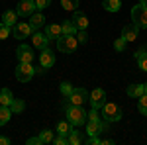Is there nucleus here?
Masks as SVG:
<instances>
[{"instance_id":"1","label":"nucleus","mask_w":147,"mask_h":145,"mask_svg":"<svg viewBox=\"0 0 147 145\" xmlns=\"http://www.w3.org/2000/svg\"><path fill=\"white\" fill-rule=\"evenodd\" d=\"M65 114H67V120L73 127H80L86 123V112L82 106H75V104L65 102Z\"/></svg>"},{"instance_id":"2","label":"nucleus","mask_w":147,"mask_h":145,"mask_svg":"<svg viewBox=\"0 0 147 145\" xmlns=\"http://www.w3.org/2000/svg\"><path fill=\"white\" fill-rule=\"evenodd\" d=\"M102 110V118H104V122L108 123H114V122H120L122 120V108L118 106V104H114V102H108L106 100V104L100 108Z\"/></svg>"},{"instance_id":"3","label":"nucleus","mask_w":147,"mask_h":145,"mask_svg":"<svg viewBox=\"0 0 147 145\" xmlns=\"http://www.w3.org/2000/svg\"><path fill=\"white\" fill-rule=\"evenodd\" d=\"M77 47H79V41H77L75 35H65L63 34V35L57 37V49H59L61 53H75Z\"/></svg>"},{"instance_id":"4","label":"nucleus","mask_w":147,"mask_h":145,"mask_svg":"<svg viewBox=\"0 0 147 145\" xmlns=\"http://www.w3.org/2000/svg\"><path fill=\"white\" fill-rule=\"evenodd\" d=\"M131 22L136 24L139 30H147V6L145 4H137L131 8Z\"/></svg>"},{"instance_id":"5","label":"nucleus","mask_w":147,"mask_h":145,"mask_svg":"<svg viewBox=\"0 0 147 145\" xmlns=\"http://www.w3.org/2000/svg\"><path fill=\"white\" fill-rule=\"evenodd\" d=\"M35 75V69L32 63H18V67H16V78L20 80V82H28V80H32Z\"/></svg>"},{"instance_id":"6","label":"nucleus","mask_w":147,"mask_h":145,"mask_svg":"<svg viewBox=\"0 0 147 145\" xmlns=\"http://www.w3.org/2000/svg\"><path fill=\"white\" fill-rule=\"evenodd\" d=\"M88 102H90L92 108L100 110L102 106L106 104V90L104 88H94L92 92H88Z\"/></svg>"},{"instance_id":"7","label":"nucleus","mask_w":147,"mask_h":145,"mask_svg":"<svg viewBox=\"0 0 147 145\" xmlns=\"http://www.w3.org/2000/svg\"><path fill=\"white\" fill-rule=\"evenodd\" d=\"M69 104H75V106H82L84 102H88V90L86 88H75L69 94Z\"/></svg>"},{"instance_id":"8","label":"nucleus","mask_w":147,"mask_h":145,"mask_svg":"<svg viewBox=\"0 0 147 145\" xmlns=\"http://www.w3.org/2000/svg\"><path fill=\"white\" fill-rule=\"evenodd\" d=\"M32 26L30 24H26V22H18V24H14L12 26V34H14V37L16 39H26V37H30L32 35Z\"/></svg>"},{"instance_id":"9","label":"nucleus","mask_w":147,"mask_h":145,"mask_svg":"<svg viewBox=\"0 0 147 145\" xmlns=\"http://www.w3.org/2000/svg\"><path fill=\"white\" fill-rule=\"evenodd\" d=\"M86 134L88 135H98L102 132H106V127H108V122H104V120H86Z\"/></svg>"},{"instance_id":"10","label":"nucleus","mask_w":147,"mask_h":145,"mask_svg":"<svg viewBox=\"0 0 147 145\" xmlns=\"http://www.w3.org/2000/svg\"><path fill=\"white\" fill-rule=\"evenodd\" d=\"M16 55H18V63H32V61H34L32 47L26 45V43H22L18 49H16Z\"/></svg>"},{"instance_id":"11","label":"nucleus","mask_w":147,"mask_h":145,"mask_svg":"<svg viewBox=\"0 0 147 145\" xmlns=\"http://www.w3.org/2000/svg\"><path fill=\"white\" fill-rule=\"evenodd\" d=\"M39 63H41V67L43 69H51L55 65V53L45 47V49H41V55H39Z\"/></svg>"},{"instance_id":"12","label":"nucleus","mask_w":147,"mask_h":145,"mask_svg":"<svg viewBox=\"0 0 147 145\" xmlns=\"http://www.w3.org/2000/svg\"><path fill=\"white\" fill-rule=\"evenodd\" d=\"M35 12V2L34 0H22L20 4H18V8H16V14L18 16H32Z\"/></svg>"},{"instance_id":"13","label":"nucleus","mask_w":147,"mask_h":145,"mask_svg":"<svg viewBox=\"0 0 147 145\" xmlns=\"http://www.w3.org/2000/svg\"><path fill=\"white\" fill-rule=\"evenodd\" d=\"M32 45H34L35 49H45V47H49V39H47L45 34H41V32H34L32 34Z\"/></svg>"},{"instance_id":"14","label":"nucleus","mask_w":147,"mask_h":145,"mask_svg":"<svg viewBox=\"0 0 147 145\" xmlns=\"http://www.w3.org/2000/svg\"><path fill=\"white\" fill-rule=\"evenodd\" d=\"M137 35H139V28H137L136 24H127V26H124L122 37H124L125 41H136Z\"/></svg>"},{"instance_id":"15","label":"nucleus","mask_w":147,"mask_h":145,"mask_svg":"<svg viewBox=\"0 0 147 145\" xmlns=\"http://www.w3.org/2000/svg\"><path fill=\"white\" fill-rule=\"evenodd\" d=\"M73 24L77 26V30H86V28H88V18H86V14L77 8L75 14H73Z\"/></svg>"},{"instance_id":"16","label":"nucleus","mask_w":147,"mask_h":145,"mask_svg":"<svg viewBox=\"0 0 147 145\" xmlns=\"http://www.w3.org/2000/svg\"><path fill=\"white\" fill-rule=\"evenodd\" d=\"M43 34H45L47 39L51 41V39H57L59 35H63V30H61V26H59V24H49V26L45 28V32H43Z\"/></svg>"},{"instance_id":"17","label":"nucleus","mask_w":147,"mask_h":145,"mask_svg":"<svg viewBox=\"0 0 147 145\" xmlns=\"http://www.w3.org/2000/svg\"><path fill=\"white\" fill-rule=\"evenodd\" d=\"M30 18H32V24H30V26H32V30H34V32H35V30H39V28H43V24H45V16H43L41 12L35 10Z\"/></svg>"},{"instance_id":"18","label":"nucleus","mask_w":147,"mask_h":145,"mask_svg":"<svg viewBox=\"0 0 147 145\" xmlns=\"http://www.w3.org/2000/svg\"><path fill=\"white\" fill-rule=\"evenodd\" d=\"M136 59H137L139 69L147 73V49H137V51H136Z\"/></svg>"},{"instance_id":"19","label":"nucleus","mask_w":147,"mask_h":145,"mask_svg":"<svg viewBox=\"0 0 147 145\" xmlns=\"http://www.w3.org/2000/svg\"><path fill=\"white\" fill-rule=\"evenodd\" d=\"M125 92H127V96H129V98H139L141 94H145V90H143V84H129Z\"/></svg>"},{"instance_id":"20","label":"nucleus","mask_w":147,"mask_h":145,"mask_svg":"<svg viewBox=\"0 0 147 145\" xmlns=\"http://www.w3.org/2000/svg\"><path fill=\"white\" fill-rule=\"evenodd\" d=\"M16 20H18V14L14 10H6L4 14H2V24H6L8 28H12L14 24H16Z\"/></svg>"},{"instance_id":"21","label":"nucleus","mask_w":147,"mask_h":145,"mask_svg":"<svg viewBox=\"0 0 147 145\" xmlns=\"http://www.w3.org/2000/svg\"><path fill=\"white\" fill-rule=\"evenodd\" d=\"M102 6H104L106 12H120V8H122V0H104Z\"/></svg>"},{"instance_id":"22","label":"nucleus","mask_w":147,"mask_h":145,"mask_svg":"<svg viewBox=\"0 0 147 145\" xmlns=\"http://www.w3.org/2000/svg\"><path fill=\"white\" fill-rule=\"evenodd\" d=\"M67 143L69 145H80L82 143V135H80L79 129H75V127L71 129V134L67 135Z\"/></svg>"},{"instance_id":"23","label":"nucleus","mask_w":147,"mask_h":145,"mask_svg":"<svg viewBox=\"0 0 147 145\" xmlns=\"http://www.w3.org/2000/svg\"><path fill=\"white\" fill-rule=\"evenodd\" d=\"M10 118H12L10 106H2L0 104V125H6V123L10 122Z\"/></svg>"},{"instance_id":"24","label":"nucleus","mask_w":147,"mask_h":145,"mask_svg":"<svg viewBox=\"0 0 147 145\" xmlns=\"http://www.w3.org/2000/svg\"><path fill=\"white\" fill-rule=\"evenodd\" d=\"M14 100V94L10 88H2L0 90V104L2 106H10V102Z\"/></svg>"},{"instance_id":"25","label":"nucleus","mask_w":147,"mask_h":145,"mask_svg":"<svg viewBox=\"0 0 147 145\" xmlns=\"http://www.w3.org/2000/svg\"><path fill=\"white\" fill-rule=\"evenodd\" d=\"M61 30H63V34H65V35H75V34H77V26L73 24V20H63Z\"/></svg>"},{"instance_id":"26","label":"nucleus","mask_w":147,"mask_h":145,"mask_svg":"<svg viewBox=\"0 0 147 145\" xmlns=\"http://www.w3.org/2000/svg\"><path fill=\"white\" fill-rule=\"evenodd\" d=\"M10 110H12V114H20V112L26 110V102L20 100V98H14L10 102Z\"/></svg>"},{"instance_id":"27","label":"nucleus","mask_w":147,"mask_h":145,"mask_svg":"<svg viewBox=\"0 0 147 145\" xmlns=\"http://www.w3.org/2000/svg\"><path fill=\"white\" fill-rule=\"evenodd\" d=\"M71 129H73V125L69 123V120L67 122H59L57 123V134L59 135H65V137H67V135L71 134Z\"/></svg>"},{"instance_id":"28","label":"nucleus","mask_w":147,"mask_h":145,"mask_svg":"<svg viewBox=\"0 0 147 145\" xmlns=\"http://www.w3.org/2000/svg\"><path fill=\"white\" fill-rule=\"evenodd\" d=\"M137 100V110L141 112V116H147V94H141Z\"/></svg>"},{"instance_id":"29","label":"nucleus","mask_w":147,"mask_h":145,"mask_svg":"<svg viewBox=\"0 0 147 145\" xmlns=\"http://www.w3.org/2000/svg\"><path fill=\"white\" fill-rule=\"evenodd\" d=\"M59 2H61V6H63L65 10L75 12L77 8H79V0H59Z\"/></svg>"},{"instance_id":"30","label":"nucleus","mask_w":147,"mask_h":145,"mask_svg":"<svg viewBox=\"0 0 147 145\" xmlns=\"http://www.w3.org/2000/svg\"><path fill=\"white\" fill-rule=\"evenodd\" d=\"M39 139H41V145L51 143V141H53V132H51V129H43V132L39 134Z\"/></svg>"},{"instance_id":"31","label":"nucleus","mask_w":147,"mask_h":145,"mask_svg":"<svg viewBox=\"0 0 147 145\" xmlns=\"http://www.w3.org/2000/svg\"><path fill=\"white\" fill-rule=\"evenodd\" d=\"M59 90H61V94H63V96H67V98H69V94H71V92L75 90V86H73L71 82H61Z\"/></svg>"},{"instance_id":"32","label":"nucleus","mask_w":147,"mask_h":145,"mask_svg":"<svg viewBox=\"0 0 147 145\" xmlns=\"http://www.w3.org/2000/svg\"><path fill=\"white\" fill-rule=\"evenodd\" d=\"M75 37H77L79 43H86V41H88V34H86V30H77Z\"/></svg>"},{"instance_id":"33","label":"nucleus","mask_w":147,"mask_h":145,"mask_svg":"<svg viewBox=\"0 0 147 145\" xmlns=\"http://www.w3.org/2000/svg\"><path fill=\"white\" fill-rule=\"evenodd\" d=\"M125 43H127V41H125L124 37H118V39H116V41H114V49H116V51H120V53H122V51H124V49H125Z\"/></svg>"},{"instance_id":"34","label":"nucleus","mask_w":147,"mask_h":145,"mask_svg":"<svg viewBox=\"0 0 147 145\" xmlns=\"http://www.w3.org/2000/svg\"><path fill=\"white\" fill-rule=\"evenodd\" d=\"M35 2V10H45L47 6H49V4H51V0H34Z\"/></svg>"},{"instance_id":"35","label":"nucleus","mask_w":147,"mask_h":145,"mask_svg":"<svg viewBox=\"0 0 147 145\" xmlns=\"http://www.w3.org/2000/svg\"><path fill=\"white\" fill-rule=\"evenodd\" d=\"M10 35V28L6 24H0V39H6Z\"/></svg>"},{"instance_id":"36","label":"nucleus","mask_w":147,"mask_h":145,"mask_svg":"<svg viewBox=\"0 0 147 145\" xmlns=\"http://www.w3.org/2000/svg\"><path fill=\"white\" fill-rule=\"evenodd\" d=\"M51 143H55V145H67V137L65 135H57V137H53V141Z\"/></svg>"},{"instance_id":"37","label":"nucleus","mask_w":147,"mask_h":145,"mask_svg":"<svg viewBox=\"0 0 147 145\" xmlns=\"http://www.w3.org/2000/svg\"><path fill=\"white\" fill-rule=\"evenodd\" d=\"M86 143L88 145H100V139H98V135H88Z\"/></svg>"},{"instance_id":"38","label":"nucleus","mask_w":147,"mask_h":145,"mask_svg":"<svg viewBox=\"0 0 147 145\" xmlns=\"http://www.w3.org/2000/svg\"><path fill=\"white\" fill-rule=\"evenodd\" d=\"M26 143L28 145H41V139H39V135H37V137H30Z\"/></svg>"},{"instance_id":"39","label":"nucleus","mask_w":147,"mask_h":145,"mask_svg":"<svg viewBox=\"0 0 147 145\" xmlns=\"http://www.w3.org/2000/svg\"><path fill=\"white\" fill-rule=\"evenodd\" d=\"M0 145H10V139H8V137H2V135H0Z\"/></svg>"},{"instance_id":"40","label":"nucleus","mask_w":147,"mask_h":145,"mask_svg":"<svg viewBox=\"0 0 147 145\" xmlns=\"http://www.w3.org/2000/svg\"><path fill=\"white\" fill-rule=\"evenodd\" d=\"M143 90H145V94H147V82H145V84H143Z\"/></svg>"},{"instance_id":"41","label":"nucleus","mask_w":147,"mask_h":145,"mask_svg":"<svg viewBox=\"0 0 147 145\" xmlns=\"http://www.w3.org/2000/svg\"><path fill=\"white\" fill-rule=\"evenodd\" d=\"M139 2H141V4H145V6H147V0H139Z\"/></svg>"}]
</instances>
